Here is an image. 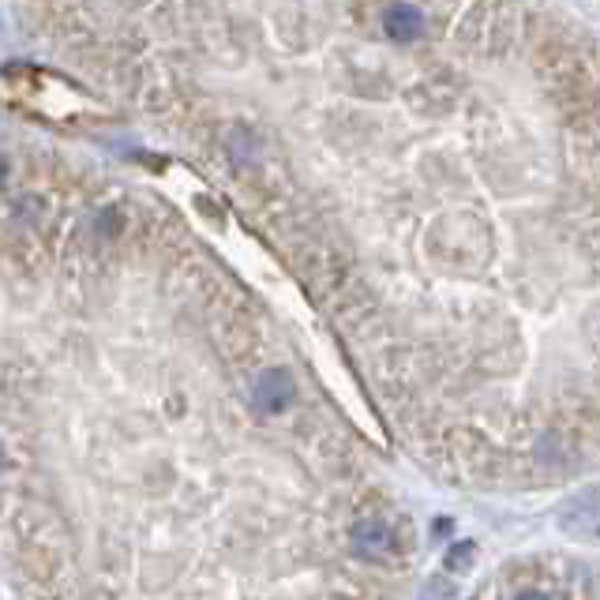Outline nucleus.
<instances>
[{"label":"nucleus","instance_id":"obj_1","mask_svg":"<svg viewBox=\"0 0 600 600\" xmlns=\"http://www.w3.org/2000/svg\"><path fill=\"white\" fill-rule=\"evenodd\" d=\"M353 541H357L360 556H372L375 559V556H386V552H391L394 533H391V525H386L383 519H364V522H357Z\"/></svg>","mask_w":600,"mask_h":600},{"label":"nucleus","instance_id":"obj_2","mask_svg":"<svg viewBox=\"0 0 600 600\" xmlns=\"http://www.w3.org/2000/svg\"><path fill=\"white\" fill-rule=\"evenodd\" d=\"M386 31H391V39H399V42L417 39V34L424 31L421 8H413V4H394L391 12H386Z\"/></svg>","mask_w":600,"mask_h":600},{"label":"nucleus","instance_id":"obj_3","mask_svg":"<svg viewBox=\"0 0 600 600\" xmlns=\"http://www.w3.org/2000/svg\"><path fill=\"white\" fill-rule=\"evenodd\" d=\"M290 380H285V372H271L266 380L260 383V391H255V399H260L263 410H282L285 402H290Z\"/></svg>","mask_w":600,"mask_h":600},{"label":"nucleus","instance_id":"obj_4","mask_svg":"<svg viewBox=\"0 0 600 600\" xmlns=\"http://www.w3.org/2000/svg\"><path fill=\"white\" fill-rule=\"evenodd\" d=\"M421 600H455V586H450L447 578H432L428 586H424Z\"/></svg>","mask_w":600,"mask_h":600},{"label":"nucleus","instance_id":"obj_5","mask_svg":"<svg viewBox=\"0 0 600 600\" xmlns=\"http://www.w3.org/2000/svg\"><path fill=\"white\" fill-rule=\"evenodd\" d=\"M469 559H473V544H458V548L450 552V567L455 570H466Z\"/></svg>","mask_w":600,"mask_h":600},{"label":"nucleus","instance_id":"obj_6","mask_svg":"<svg viewBox=\"0 0 600 600\" xmlns=\"http://www.w3.org/2000/svg\"><path fill=\"white\" fill-rule=\"evenodd\" d=\"M519 600H548V597H544V593H522Z\"/></svg>","mask_w":600,"mask_h":600}]
</instances>
